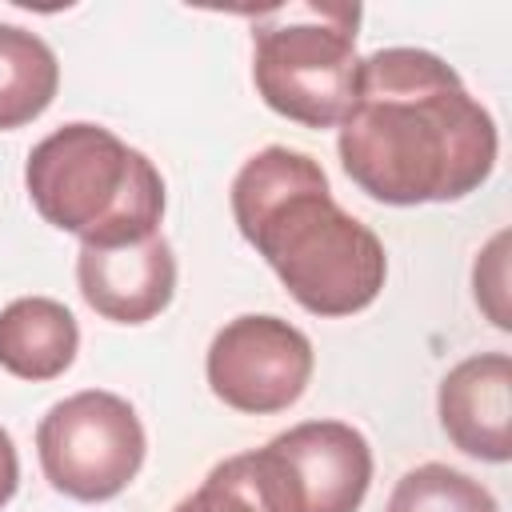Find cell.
<instances>
[{
  "label": "cell",
  "mask_w": 512,
  "mask_h": 512,
  "mask_svg": "<svg viewBox=\"0 0 512 512\" xmlns=\"http://www.w3.org/2000/svg\"><path fill=\"white\" fill-rule=\"evenodd\" d=\"M496 148L488 108L436 52L380 48L360 60L336 152L372 200L396 208L460 200L492 176Z\"/></svg>",
  "instance_id": "obj_1"
},
{
  "label": "cell",
  "mask_w": 512,
  "mask_h": 512,
  "mask_svg": "<svg viewBox=\"0 0 512 512\" xmlns=\"http://www.w3.org/2000/svg\"><path fill=\"white\" fill-rule=\"evenodd\" d=\"M232 216L304 312L352 316L380 296L384 244L332 200L328 176L308 152L268 144L248 156L232 180Z\"/></svg>",
  "instance_id": "obj_2"
},
{
  "label": "cell",
  "mask_w": 512,
  "mask_h": 512,
  "mask_svg": "<svg viewBox=\"0 0 512 512\" xmlns=\"http://www.w3.org/2000/svg\"><path fill=\"white\" fill-rule=\"evenodd\" d=\"M36 212L80 236L84 248H120L160 232L164 180L156 164L116 132L76 120L48 132L24 164Z\"/></svg>",
  "instance_id": "obj_3"
},
{
  "label": "cell",
  "mask_w": 512,
  "mask_h": 512,
  "mask_svg": "<svg viewBox=\"0 0 512 512\" xmlns=\"http://www.w3.org/2000/svg\"><path fill=\"white\" fill-rule=\"evenodd\" d=\"M356 4H280L252 16L260 100L304 128H340L356 92Z\"/></svg>",
  "instance_id": "obj_4"
},
{
  "label": "cell",
  "mask_w": 512,
  "mask_h": 512,
  "mask_svg": "<svg viewBox=\"0 0 512 512\" xmlns=\"http://www.w3.org/2000/svg\"><path fill=\"white\" fill-rule=\"evenodd\" d=\"M144 424L116 392L84 388L52 404L36 428L44 480L84 504L120 496L144 464Z\"/></svg>",
  "instance_id": "obj_5"
},
{
  "label": "cell",
  "mask_w": 512,
  "mask_h": 512,
  "mask_svg": "<svg viewBox=\"0 0 512 512\" xmlns=\"http://www.w3.org/2000/svg\"><path fill=\"white\" fill-rule=\"evenodd\" d=\"M248 460L272 512H356L372 484V448L344 420H304Z\"/></svg>",
  "instance_id": "obj_6"
},
{
  "label": "cell",
  "mask_w": 512,
  "mask_h": 512,
  "mask_svg": "<svg viewBox=\"0 0 512 512\" xmlns=\"http://www.w3.org/2000/svg\"><path fill=\"white\" fill-rule=\"evenodd\" d=\"M312 340L268 312L228 320L208 344V388L236 412L272 416L292 408L312 380Z\"/></svg>",
  "instance_id": "obj_7"
},
{
  "label": "cell",
  "mask_w": 512,
  "mask_h": 512,
  "mask_svg": "<svg viewBox=\"0 0 512 512\" xmlns=\"http://www.w3.org/2000/svg\"><path fill=\"white\" fill-rule=\"evenodd\" d=\"M76 284L92 312L116 324H144L172 304L176 256L156 232L120 248H84L76 256Z\"/></svg>",
  "instance_id": "obj_8"
},
{
  "label": "cell",
  "mask_w": 512,
  "mask_h": 512,
  "mask_svg": "<svg viewBox=\"0 0 512 512\" xmlns=\"http://www.w3.org/2000/svg\"><path fill=\"white\" fill-rule=\"evenodd\" d=\"M440 424L448 440L476 460L504 464L512 456V360L480 352L440 380Z\"/></svg>",
  "instance_id": "obj_9"
},
{
  "label": "cell",
  "mask_w": 512,
  "mask_h": 512,
  "mask_svg": "<svg viewBox=\"0 0 512 512\" xmlns=\"http://www.w3.org/2000/svg\"><path fill=\"white\" fill-rule=\"evenodd\" d=\"M80 348L76 316L48 296H20L0 308V368L20 380H56Z\"/></svg>",
  "instance_id": "obj_10"
},
{
  "label": "cell",
  "mask_w": 512,
  "mask_h": 512,
  "mask_svg": "<svg viewBox=\"0 0 512 512\" xmlns=\"http://www.w3.org/2000/svg\"><path fill=\"white\" fill-rule=\"evenodd\" d=\"M60 88L56 52L28 28L0 24V132L32 124Z\"/></svg>",
  "instance_id": "obj_11"
},
{
  "label": "cell",
  "mask_w": 512,
  "mask_h": 512,
  "mask_svg": "<svg viewBox=\"0 0 512 512\" xmlns=\"http://www.w3.org/2000/svg\"><path fill=\"white\" fill-rule=\"evenodd\" d=\"M384 512H500V508L492 492L468 472L448 464H420L396 480Z\"/></svg>",
  "instance_id": "obj_12"
},
{
  "label": "cell",
  "mask_w": 512,
  "mask_h": 512,
  "mask_svg": "<svg viewBox=\"0 0 512 512\" xmlns=\"http://www.w3.org/2000/svg\"><path fill=\"white\" fill-rule=\"evenodd\" d=\"M172 512H272V508L252 476L248 452H240V456L220 460L204 476V484L192 496H184Z\"/></svg>",
  "instance_id": "obj_13"
},
{
  "label": "cell",
  "mask_w": 512,
  "mask_h": 512,
  "mask_svg": "<svg viewBox=\"0 0 512 512\" xmlns=\"http://www.w3.org/2000/svg\"><path fill=\"white\" fill-rule=\"evenodd\" d=\"M504 248H508V232H500L476 260V272H472V284H476V304L488 312V320L496 328H512L508 320V308H504Z\"/></svg>",
  "instance_id": "obj_14"
},
{
  "label": "cell",
  "mask_w": 512,
  "mask_h": 512,
  "mask_svg": "<svg viewBox=\"0 0 512 512\" xmlns=\"http://www.w3.org/2000/svg\"><path fill=\"white\" fill-rule=\"evenodd\" d=\"M16 484H20V460H16V444L12 436L0 428V508L16 496Z\"/></svg>",
  "instance_id": "obj_15"
}]
</instances>
